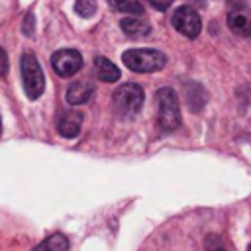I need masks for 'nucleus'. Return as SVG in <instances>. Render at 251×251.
Instances as JSON below:
<instances>
[{"instance_id":"nucleus-1","label":"nucleus","mask_w":251,"mask_h":251,"mask_svg":"<svg viewBox=\"0 0 251 251\" xmlns=\"http://www.w3.org/2000/svg\"><path fill=\"white\" fill-rule=\"evenodd\" d=\"M122 61L133 73H155L165 67L167 57L157 49H129L122 55Z\"/></svg>"},{"instance_id":"nucleus-2","label":"nucleus","mask_w":251,"mask_h":251,"mask_svg":"<svg viewBox=\"0 0 251 251\" xmlns=\"http://www.w3.org/2000/svg\"><path fill=\"white\" fill-rule=\"evenodd\" d=\"M20 67H22V82H24V90L27 94L29 100H37L43 94L45 88V76L43 71L35 59L33 53H24L20 59Z\"/></svg>"},{"instance_id":"nucleus-3","label":"nucleus","mask_w":251,"mask_h":251,"mask_svg":"<svg viewBox=\"0 0 251 251\" xmlns=\"http://www.w3.org/2000/svg\"><path fill=\"white\" fill-rule=\"evenodd\" d=\"M157 102H159V127L163 131H173L180 126V108L176 92L169 86H163L157 90Z\"/></svg>"},{"instance_id":"nucleus-4","label":"nucleus","mask_w":251,"mask_h":251,"mask_svg":"<svg viewBox=\"0 0 251 251\" xmlns=\"http://www.w3.org/2000/svg\"><path fill=\"white\" fill-rule=\"evenodd\" d=\"M143 100H145V94H143V88L139 84H122L116 92H114V106L118 110L120 116H126V118H131L135 116L141 106H143Z\"/></svg>"},{"instance_id":"nucleus-5","label":"nucleus","mask_w":251,"mask_h":251,"mask_svg":"<svg viewBox=\"0 0 251 251\" xmlns=\"http://www.w3.org/2000/svg\"><path fill=\"white\" fill-rule=\"evenodd\" d=\"M173 25L178 33H182L184 37H196L202 29V22L198 12L192 6H180L173 12Z\"/></svg>"},{"instance_id":"nucleus-6","label":"nucleus","mask_w":251,"mask_h":251,"mask_svg":"<svg viewBox=\"0 0 251 251\" xmlns=\"http://www.w3.org/2000/svg\"><path fill=\"white\" fill-rule=\"evenodd\" d=\"M51 67L63 78L73 76L82 67V55L76 49H59L51 55Z\"/></svg>"},{"instance_id":"nucleus-7","label":"nucleus","mask_w":251,"mask_h":251,"mask_svg":"<svg viewBox=\"0 0 251 251\" xmlns=\"http://www.w3.org/2000/svg\"><path fill=\"white\" fill-rule=\"evenodd\" d=\"M80 126H82V114L76 112V110H67L65 114H61L59 122H57V129L63 137L67 139H73L78 135L80 131Z\"/></svg>"},{"instance_id":"nucleus-8","label":"nucleus","mask_w":251,"mask_h":251,"mask_svg":"<svg viewBox=\"0 0 251 251\" xmlns=\"http://www.w3.org/2000/svg\"><path fill=\"white\" fill-rule=\"evenodd\" d=\"M94 94V86L90 84V82H86V80H76V82H73L69 88H67V102L71 104V106H80V104H84V102H88L90 100V96Z\"/></svg>"},{"instance_id":"nucleus-9","label":"nucleus","mask_w":251,"mask_h":251,"mask_svg":"<svg viewBox=\"0 0 251 251\" xmlns=\"http://www.w3.org/2000/svg\"><path fill=\"white\" fill-rule=\"evenodd\" d=\"M227 27L243 37H251V14L243 10H231L227 14Z\"/></svg>"},{"instance_id":"nucleus-10","label":"nucleus","mask_w":251,"mask_h":251,"mask_svg":"<svg viewBox=\"0 0 251 251\" xmlns=\"http://www.w3.org/2000/svg\"><path fill=\"white\" fill-rule=\"evenodd\" d=\"M120 27L124 29L126 35L129 37H143L151 31V24L145 20V18H139V16H129V18H124L120 22Z\"/></svg>"},{"instance_id":"nucleus-11","label":"nucleus","mask_w":251,"mask_h":251,"mask_svg":"<svg viewBox=\"0 0 251 251\" xmlns=\"http://www.w3.org/2000/svg\"><path fill=\"white\" fill-rule=\"evenodd\" d=\"M94 71H96V76L102 82H116L120 78V69L106 57H96L94 59Z\"/></svg>"},{"instance_id":"nucleus-12","label":"nucleus","mask_w":251,"mask_h":251,"mask_svg":"<svg viewBox=\"0 0 251 251\" xmlns=\"http://www.w3.org/2000/svg\"><path fill=\"white\" fill-rule=\"evenodd\" d=\"M71 243H69V237L65 233H51L49 237H45L41 243H37L31 251H69Z\"/></svg>"},{"instance_id":"nucleus-13","label":"nucleus","mask_w":251,"mask_h":251,"mask_svg":"<svg viewBox=\"0 0 251 251\" xmlns=\"http://www.w3.org/2000/svg\"><path fill=\"white\" fill-rule=\"evenodd\" d=\"M108 4L112 8H116L118 12H124V14H143V8L139 4V0H108Z\"/></svg>"},{"instance_id":"nucleus-14","label":"nucleus","mask_w":251,"mask_h":251,"mask_svg":"<svg viewBox=\"0 0 251 251\" xmlns=\"http://www.w3.org/2000/svg\"><path fill=\"white\" fill-rule=\"evenodd\" d=\"M75 10H76L78 16L90 18V16H94V12H96V0H76Z\"/></svg>"},{"instance_id":"nucleus-15","label":"nucleus","mask_w":251,"mask_h":251,"mask_svg":"<svg viewBox=\"0 0 251 251\" xmlns=\"http://www.w3.org/2000/svg\"><path fill=\"white\" fill-rule=\"evenodd\" d=\"M204 251H227L224 241L220 239V235L216 233H208L204 237Z\"/></svg>"},{"instance_id":"nucleus-16","label":"nucleus","mask_w":251,"mask_h":251,"mask_svg":"<svg viewBox=\"0 0 251 251\" xmlns=\"http://www.w3.org/2000/svg\"><path fill=\"white\" fill-rule=\"evenodd\" d=\"M22 27H24V33H25V35H33V29H35V18H33V14H27V16H25Z\"/></svg>"},{"instance_id":"nucleus-17","label":"nucleus","mask_w":251,"mask_h":251,"mask_svg":"<svg viewBox=\"0 0 251 251\" xmlns=\"http://www.w3.org/2000/svg\"><path fill=\"white\" fill-rule=\"evenodd\" d=\"M8 73V55L6 51L0 47V76H4Z\"/></svg>"},{"instance_id":"nucleus-18","label":"nucleus","mask_w":251,"mask_h":251,"mask_svg":"<svg viewBox=\"0 0 251 251\" xmlns=\"http://www.w3.org/2000/svg\"><path fill=\"white\" fill-rule=\"evenodd\" d=\"M153 8H157V10H167L171 4H173V0H147Z\"/></svg>"},{"instance_id":"nucleus-19","label":"nucleus","mask_w":251,"mask_h":251,"mask_svg":"<svg viewBox=\"0 0 251 251\" xmlns=\"http://www.w3.org/2000/svg\"><path fill=\"white\" fill-rule=\"evenodd\" d=\"M226 4L229 8H233V10H241L245 6V0H226Z\"/></svg>"},{"instance_id":"nucleus-20","label":"nucleus","mask_w":251,"mask_h":251,"mask_svg":"<svg viewBox=\"0 0 251 251\" xmlns=\"http://www.w3.org/2000/svg\"><path fill=\"white\" fill-rule=\"evenodd\" d=\"M247 251H251V243H249V247H247Z\"/></svg>"},{"instance_id":"nucleus-21","label":"nucleus","mask_w":251,"mask_h":251,"mask_svg":"<svg viewBox=\"0 0 251 251\" xmlns=\"http://www.w3.org/2000/svg\"><path fill=\"white\" fill-rule=\"evenodd\" d=\"M0 126H2V122H0Z\"/></svg>"}]
</instances>
